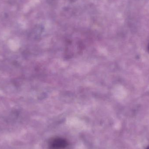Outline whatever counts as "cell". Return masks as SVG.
<instances>
[{
	"label": "cell",
	"mask_w": 149,
	"mask_h": 149,
	"mask_svg": "<svg viewBox=\"0 0 149 149\" xmlns=\"http://www.w3.org/2000/svg\"><path fill=\"white\" fill-rule=\"evenodd\" d=\"M67 146V141L60 137L53 138L49 143V147L50 149H63Z\"/></svg>",
	"instance_id": "6da1fadb"
},
{
	"label": "cell",
	"mask_w": 149,
	"mask_h": 149,
	"mask_svg": "<svg viewBox=\"0 0 149 149\" xmlns=\"http://www.w3.org/2000/svg\"><path fill=\"white\" fill-rule=\"evenodd\" d=\"M147 49H148V52L149 54V42L148 44V48H147Z\"/></svg>",
	"instance_id": "7a4b0ae2"
},
{
	"label": "cell",
	"mask_w": 149,
	"mask_h": 149,
	"mask_svg": "<svg viewBox=\"0 0 149 149\" xmlns=\"http://www.w3.org/2000/svg\"><path fill=\"white\" fill-rule=\"evenodd\" d=\"M146 149H149V146L148 147H147V148H146Z\"/></svg>",
	"instance_id": "3957f363"
}]
</instances>
